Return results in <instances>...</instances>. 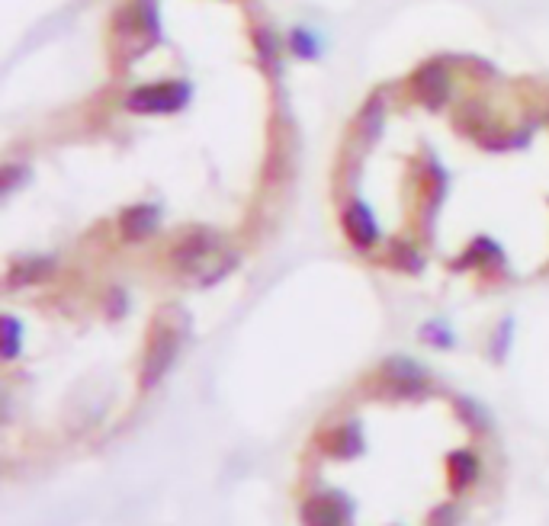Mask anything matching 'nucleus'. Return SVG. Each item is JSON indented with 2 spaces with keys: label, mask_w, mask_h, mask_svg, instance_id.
<instances>
[{
  "label": "nucleus",
  "mask_w": 549,
  "mask_h": 526,
  "mask_svg": "<svg viewBox=\"0 0 549 526\" xmlns=\"http://www.w3.org/2000/svg\"><path fill=\"white\" fill-rule=\"evenodd\" d=\"M103 81L7 154V263L177 286L254 244L277 196L283 106L248 0H119Z\"/></svg>",
  "instance_id": "nucleus-1"
},
{
  "label": "nucleus",
  "mask_w": 549,
  "mask_h": 526,
  "mask_svg": "<svg viewBox=\"0 0 549 526\" xmlns=\"http://www.w3.org/2000/svg\"><path fill=\"white\" fill-rule=\"evenodd\" d=\"M331 212L363 263L408 283L549 280V87L472 55L392 77L341 135Z\"/></svg>",
  "instance_id": "nucleus-2"
},
{
  "label": "nucleus",
  "mask_w": 549,
  "mask_h": 526,
  "mask_svg": "<svg viewBox=\"0 0 549 526\" xmlns=\"http://www.w3.org/2000/svg\"><path fill=\"white\" fill-rule=\"evenodd\" d=\"M167 286L84 263H7L4 469L97 450L142 408L171 360Z\"/></svg>",
  "instance_id": "nucleus-3"
},
{
  "label": "nucleus",
  "mask_w": 549,
  "mask_h": 526,
  "mask_svg": "<svg viewBox=\"0 0 549 526\" xmlns=\"http://www.w3.org/2000/svg\"><path fill=\"white\" fill-rule=\"evenodd\" d=\"M495 459L492 433L460 395L376 369L305 437L296 514L302 526H463Z\"/></svg>",
  "instance_id": "nucleus-4"
}]
</instances>
